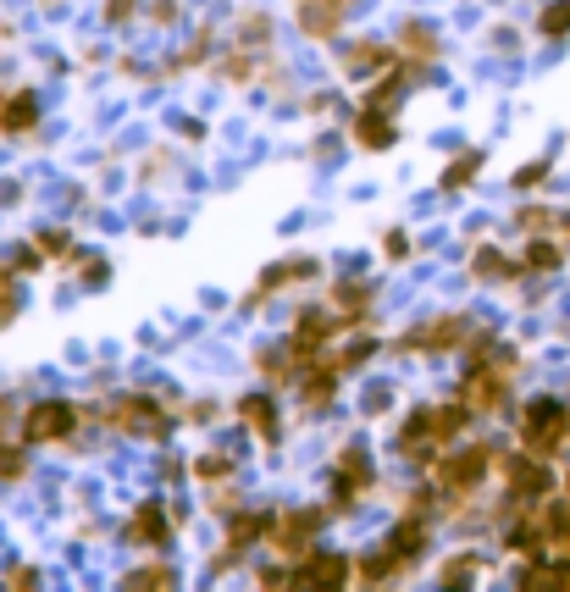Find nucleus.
I'll use <instances>...</instances> for the list:
<instances>
[{
    "label": "nucleus",
    "instance_id": "obj_23",
    "mask_svg": "<svg viewBox=\"0 0 570 592\" xmlns=\"http://www.w3.org/2000/svg\"><path fill=\"white\" fill-rule=\"evenodd\" d=\"M543 34H548V39L570 34V0H559V6H548V17H543Z\"/></svg>",
    "mask_w": 570,
    "mask_h": 592
},
{
    "label": "nucleus",
    "instance_id": "obj_1",
    "mask_svg": "<svg viewBox=\"0 0 570 592\" xmlns=\"http://www.w3.org/2000/svg\"><path fill=\"white\" fill-rule=\"evenodd\" d=\"M465 421H471V404L465 399L449 404V410H416L399 432V449L416 454V465H432V454H438L454 432H465Z\"/></svg>",
    "mask_w": 570,
    "mask_h": 592
},
{
    "label": "nucleus",
    "instance_id": "obj_8",
    "mask_svg": "<svg viewBox=\"0 0 570 592\" xmlns=\"http://www.w3.org/2000/svg\"><path fill=\"white\" fill-rule=\"evenodd\" d=\"M371 476H377V471H371V454L366 449H344V454H338V476H333V504H338V510L366 493Z\"/></svg>",
    "mask_w": 570,
    "mask_h": 592
},
{
    "label": "nucleus",
    "instance_id": "obj_19",
    "mask_svg": "<svg viewBox=\"0 0 570 592\" xmlns=\"http://www.w3.org/2000/svg\"><path fill=\"white\" fill-rule=\"evenodd\" d=\"M333 305L344 310V316H360V310L371 305V288H360V283H338V288H333Z\"/></svg>",
    "mask_w": 570,
    "mask_h": 592
},
{
    "label": "nucleus",
    "instance_id": "obj_24",
    "mask_svg": "<svg viewBox=\"0 0 570 592\" xmlns=\"http://www.w3.org/2000/svg\"><path fill=\"white\" fill-rule=\"evenodd\" d=\"M266 521L272 515H233V543H250L255 532H266Z\"/></svg>",
    "mask_w": 570,
    "mask_h": 592
},
{
    "label": "nucleus",
    "instance_id": "obj_13",
    "mask_svg": "<svg viewBox=\"0 0 570 592\" xmlns=\"http://www.w3.org/2000/svg\"><path fill=\"white\" fill-rule=\"evenodd\" d=\"M128 532L139 537V543H167V515H161V504H139Z\"/></svg>",
    "mask_w": 570,
    "mask_h": 592
},
{
    "label": "nucleus",
    "instance_id": "obj_18",
    "mask_svg": "<svg viewBox=\"0 0 570 592\" xmlns=\"http://www.w3.org/2000/svg\"><path fill=\"white\" fill-rule=\"evenodd\" d=\"M476 172H482V150H465L460 161H454L449 172H443V189H465V183H471Z\"/></svg>",
    "mask_w": 570,
    "mask_h": 592
},
{
    "label": "nucleus",
    "instance_id": "obj_22",
    "mask_svg": "<svg viewBox=\"0 0 570 592\" xmlns=\"http://www.w3.org/2000/svg\"><path fill=\"white\" fill-rule=\"evenodd\" d=\"M404 45H410V50H416V56L421 61H432V50H438V39H432V28H404Z\"/></svg>",
    "mask_w": 570,
    "mask_h": 592
},
{
    "label": "nucleus",
    "instance_id": "obj_17",
    "mask_svg": "<svg viewBox=\"0 0 570 592\" xmlns=\"http://www.w3.org/2000/svg\"><path fill=\"white\" fill-rule=\"evenodd\" d=\"M559 261H565V249H559L554 238H532V249H526V266H532V272H554Z\"/></svg>",
    "mask_w": 570,
    "mask_h": 592
},
{
    "label": "nucleus",
    "instance_id": "obj_11",
    "mask_svg": "<svg viewBox=\"0 0 570 592\" xmlns=\"http://www.w3.org/2000/svg\"><path fill=\"white\" fill-rule=\"evenodd\" d=\"M465 338V321H432V332H410L404 349H454Z\"/></svg>",
    "mask_w": 570,
    "mask_h": 592
},
{
    "label": "nucleus",
    "instance_id": "obj_16",
    "mask_svg": "<svg viewBox=\"0 0 570 592\" xmlns=\"http://www.w3.org/2000/svg\"><path fill=\"white\" fill-rule=\"evenodd\" d=\"M34 122H39L34 95H17V100H12V111H0V128H6V133H28Z\"/></svg>",
    "mask_w": 570,
    "mask_h": 592
},
{
    "label": "nucleus",
    "instance_id": "obj_12",
    "mask_svg": "<svg viewBox=\"0 0 570 592\" xmlns=\"http://www.w3.org/2000/svg\"><path fill=\"white\" fill-rule=\"evenodd\" d=\"M238 415L255 427V438H277V404H272V399L250 393V399H238Z\"/></svg>",
    "mask_w": 570,
    "mask_h": 592
},
{
    "label": "nucleus",
    "instance_id": "obj_31",
    "mask_svg": "<svg viewBox=\"0 0 570 592\" xmlns=\"http://www.w3.org/2000/svg\"><path fill=\"white\" fill-rule=\"evenodd\" d=\"M565 493H570V476H565Z\"/></svg>",
    "mask_w": 570,
    "mask_h": 592
},
{
    "label": "nucleus",
    "instance_id": "obj_26",
    "mask_svg": "<svg viewBox=\"0 0 570 592\" xmlns=\"http://www.w3.org/2000/svg\"><path fill=\"white\" fill-rule=\"evenodd\" d=\"M543 178H548V161H532V166L515 172V189H532V183H543Z\"/></svg>",
    "mask_w": 570,
    "mask_h": 592
},
{
    "label": "nucleus",
    "instance_id": "obj_14",
    "mask_svg": "<svg viewBox=\"0 0 570 592\" xmlns=\"http://www.w3.org/2000/svg\"><path fill=\"white\" fill-rule=\"evenodd\" d=\"M344 0H333V6H305V34H316V39H327V34H338V23H344Z\"/></svg>",
    "mask_w": 570,
    "mask_h": 592
},
{
    "label": "nucleus",
    "instance_id": "obj_28",
    "mask_svg": "<svg viewBox=\"0 0 570 592\" xmlns=\"http://www.w3.org/2000/svg\"><path fill=\"white\" fill-rule=\"evenodd\" d=\"M67 233H39V255H67Z\"/></svg>",
    "mask_w": 570,
    "mask_h": 592
},
{
    "label": "nucleus",
    "instance_id": "obj_10",
    "mask_svg": "<svg viewBox=\"0 0 570 592\" xmlns=\"http://www.w3.org/2000/svg\"><path fill=\"white\" fill-rule=\"evenodd\" d=\"M294 581H316V587H344V581H349V565H344L338 554H321V559H310V565H299Z\"/></svg>",
    "mask_w": 570,
    "mask_h": 592
},
{
    "label": "nucleus",
    "instance_id": "obj_27",
    "mask_svg": "<svg viewBox=\"0 0 570 592\" xmlns=\"http://www.w3.org/2000/svg\"><path fill=\"white\" fill-rule=\"evenodd\" d=\"M0 476H23V449H6V443H0Z\"/></svg>",
    "mask_w": 570,
    "mask_h": 592
},
{
    "label": "nucleus",
    "instance_id": "obj_5",
    "mask_svg": "<svg viewBox=\"0 0 570 592\" xmlns=\"http://www.w3.org/2000/svg\"><path fill=\"white\" fill-rule=\"evenodd\" d=\"M106 415H111V427H122V432H139V438H167V432H172V421L161 415V404H155V399H139V393H128V399H117Z\"/></svg>",
    "mask_w": 570,
    "mask_h": 592
},
{
    "label": "nucleus",
    "instance_id": "obj_6",
    "mask_svg": "<svg viewBox=\"0 0 570 592\" xmlns=\"http://www.w3.org/2000/svg\"><path fill=\"white\" fill-rule=\"evenodd\" d=\"M316 532H321V515L316 510H283V515L266 521V537H272L277 554H305V548L316 543Z\"/></svg>",
    "mask_w": 570,
    "mask_h": 592
},
{
    "label": "nucleus",
    "instance_id": "obj_9",
    "mask_svg": "<svg viewBox=\"0 0 570 592\" xmlns=\"http://www.w3.org/2000/svg\"><path fill=\"white\" fill-rule=\"evenodd\" d=\"M355 139L366 144V150H393V122H388V111L382 106H366L355 117Z\"/></svg>",
    "mask_w": 570,
    "mask_h": 592
},
{
    "label": "nucleus",
    "instance_id": "obj_15",
    "mask_svg": "<svg viewBox=\"0 0 570 592\" xmlns=\"http://www.w3.org/2000/svg\"><path fill=\"white\" fill-rule=\"evenodd\" d=\"M321 266L316 261H283V266H272V272L261 277V294H272V288H288L294 277H316Z\"/></svg>",
    "mask_w": 570,
    "mask_h": 592
},
{
    "label": "nucleus",
    "instance_id": "obj_2",
    "mask_svg": "<svg viewBox=\"0 0 570 592\" xmlns=\"http://www.w3.org/2000/svg\"><path fill=\"white\" fill-rule=\"evenodd\" d=\"M521 443L532 454H559L570 443V404H559V399H537V404H526V415H521Z\"/></svg>",
    "mask_w": 570,
    "mask_h": 592
},
{
    "label": "nucleus",
    "instance_id": "obj_29",
    "mask_svg": "<svg viewBox=\"0 0 570 592\" xmlns=\"http://www.w3.org/2000/svg\"><path fill=\"white\" fill-rule=\"evenodd\" d=\"M222 471H227L222 454H205V460H200V476H222Z\"/></svg>",
    "mask_w": 570,
    "mask_h": 592
},
{
    "label": "nucleus",
    "instance_id": "obj_3",
    "mask_svg": "<svg viewBox=\"0 0 570 592\" xmlns=\"http://www.w3.org/2000/svg\"><path fill=\"white\" fill-rule=\"evenodd\" d=\"M499 471H504V482H510V504H515V510H526V504H543L548 487H554V471H548V460H543V454H532V449H526L521 460H499Z\"/></svg>",
    "mask_w": 570,
    "mask_h": 592
},
{
    "label": "nucleus",
    "instance_id": "obj_21",
    "mask_svg": "<svg viewBox=\"0 0 570 592\" xmlns=\"http://www.w3.org/2000/svg\"><path fill=\"white\" fill-rule=\"evenodd\" d=\"M377 67H388V50L382 45H360L355 56H349V72H377Z\"/></svg>",
    "mask_w": 570,
    "mask_h": 592
},
{
    "label": "nucleus",
    "instance_id": "obj_30",
    "mask_svg": "<svg viewBox=\"0 0 570 592\" xmlns=\"http://www.w3.org/2000/svg\"><path fill=\"white\" fill-rule=\"evenodd\" d=\"M106 12H111V23H128V12H133V0H111Z\"/></svg>",
    "mask_w": 570,
    "mask_h": 592
},
{
    "label": "nucleus",
    "instance_id": "obj_4",
    "mask_svg": "<svg viewBox=\"0 0 570 592\" xmlns=\"http://www.w3.org/2000/svg\"><path fill=\"white\" fill-rule=\"evenodd\" d=\"M499 465V454L493 449H465V454H449V460L438 465V482H443V498H465L482 487V476Z\"/></svg>",
    "mask_w": 570,
    "mask_h": 592
},
{
    "label": "nucleus",
    "instance_id": "obj_7",
    "mask_svg": "<svg viewBox=\"0 0 570 592\" xmlns=\"http://www.w3.org/2000/svg\"><path fill=\"white\" fill-rule=\"evenodd\" d=\"M72 427H78V410H72V404H61V399L34 404V410H28V421H23L28 443H67Z\"/></svg>",
    "mask_w": 570,
    "mask_h": 592
},
{
    "label": "nucleus",
    "instance_id": "obj_20",
    "mask_svg": "<svg viewBox=\"0 0 570 592\" xmlns=\"http://www.w3.org/2000/svg\"><path fill=\"white\" fill-rule=\"evenodd\" d=\"M476 277H521V266L504 261L499 249H482V255H476Z\"/></svg>",
    "mask_w": 570,
    "mask_h": 592
},
{
    "label": "nucleus",
    "instance_id": "obj_25",
    "mask_svg": "<svg viewBox=\"0 0 570 592\" xmlns=\"http://www.w3.org/2000/svg\"><path fill=\"white\" fill-rule=\"evenodd\" d=\"M12 316H17V294H12V277L0 272V327H6Z\"/></svg>",
    "mask_w": 570,
    "mask_h": 592
}]
</instances>
